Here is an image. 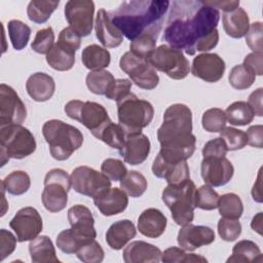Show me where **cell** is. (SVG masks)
Wrapping results in <instances>:
<instances>
[{
	"mask_svg": "<svg viewBox=\"0 0 263 263\" xmlns=\"http://www.w3.org/2000/svg\"><path fill=\"white\" fill-rule=\"evenodd\" d=\"M170 13L163 40L170 46L193 55L196 51H209L217 46V25L220 12L200 0H177L170 3Z\"/></svg>",
	"mask_w": 263,
	"mask_h": 263,
	"instance_id": "obj_1",
	"label": "cell"
},
{
	"mask_svg": "<svg viewBox=\"0 0 263 263\" xmlns=\"http://www.w3.org/2000/svg\"><path fill=\"white\" fill-rule=\"evenodd\" d=\"M170 3L166 0L123 1L108 14L111 23L130 41L141 35L158 38Z\"/></svg>",
	"mask_w": 263,
	"mask_h": 263,
	"instance_id": "obj_2",
	"label": "cell"
},
{
	"mask_svg": "<svg viewBox=\"0 0 263 263\" xmlns=\"http://www.w3.org/2000/svg\"><path fill=\"white\" fill-rule=\"evenodd\" d=\"M160 144L158 153L164 159L182 161L195 151L196 138L192 134V112L184 104H173L163 114V122L157 129Z\"/></svg>",
	"mask_w": 263,
	"mask_h": 263,
	"instance_id": "obj_3",
	"label": "cell"
},
{
	"mask_svg": "<svg viewBox=\"0 0 263 263\" xmlns=\"http://www.w3.org/2000/svg\"><path fill=\"white\" fill-rule=\"evenodd\" d=\"M42 135L57 160L68 159L83 143L82 133L75 126L59 119H50L42 126Z\"/></svg>",
	"mask_w": 263,
	"mask_h": 263,
	"instance_id": "obj_4",
	"label": "cell"
},
{
	"mask_svg": "<svg viewBox=\"0 0 263 263\" xmlns=\"http://www.w3.org/2000/svg\"><path fill=\"white\" fill-rule=\"evenodd\" d=\"M196 187L190 179L168 184L162 191L161 198L170 209L174 222L184 226L193 221Z\"/></svg>",
	"mask_w": 263,
	"mask_h": 263,
	"instance_id": "obj_5",
	"label": "cell"
},
{
	"mask_svg": "<svg viewBox=\"0 0 263 263\" xmlns=\"http://www.w3.org/2000/svg\"><path fill=\"white\" fill-rule=\"evenodd\" d=\"M116 103L118 122L126 136L139 134L151 123L154 108L150 102L141 100L135 93L129 92Z\"/></svg>",
	"mask_w": 263,
	"mask_h": 263,
	"instance_id": "obj_6",
	"label": "cell"
},
{
	"mask_svg": "<svg viewBox=\"0 0 263 263\" xmlns=\"http://www.w3.org/2000/svg\"><path fill=\"white\" fill-rule=\"evenodd\" d=\"M1 166L10 158L23 159L36 150L33 134L22 124L0 126Z\"/></svg>",
	"mask_w": 263,
	"mask_h": 263,
	"instance_id": "obj_7",
	"label": "cell"
},
{
	"mask_svg": "<svg viewBox=\"0 0 263 263\" xmlns=\"http://www.w3.org/2000/svg\"><path fill=\"white\" fill-rule=\"evenodd\" d=\"M64 110L68 117L79 121L97 139L106 125L112 121L105 107L96 102L72 100L65 105Z\"/></svg>",
	"mask_w": 263,
	"mask_h": 263,
	"instance_id": "obj_8",
	"label": "cell"
},
{
	"mask_svg": "<svg viewBox=\"0 0 263 263\" xmlns=\"http://www.w3.org/2000/svg\"><path fill=\"white\" fill-rule=\"evenodd\" d=\"M71 187V178L66 171L50 170L44 178V189L41 195L44 208L50 213L63 211L67 205L68 192Z\"/></svg>",
	"mask_w": 263,
	"mask_h": 263,
	"instance_id": "obj_9",
	"label": "cell"
},
{
	"mask_svg": "<svg viewBox=\"0 0 263 263\" xmlns=\"http://www.w3.org/2000/svg\"><path fill=\"white\" fill-rule=\"evenodd\" d=\"M148 62L155 70L163 72L172 79H184L190 71L189 61L182 50L162 44L155 48Z\"/></svg>",
	"mask_w": 263,
	"mask_h": 263,
	"instance_id": "obj_10",
	"label": "cell"
},
{
	"mask_svg": "<svg viewBox=\"0 0 263 263\" xmlns=\"http://www.w3.org/2000/svg\"><path fill=\"white\" fill-rule=\"evenodd\" d=\"M119 66L140 88L150 90L158 85L159 76L147 60L141 59L133 52L127 51L120 58Z\"/></svg>",
	"mask_w": 263,
	"mask_h": 263,
	"instance_id": "obj_11",
	"label": "cell"
},
{
	"mask_svg": "<svg viewBox=\"0 0 263 263\" xmlns=\"http://www.w3.org/2000/svg\"><path fill=\"white\" fill-rule=\"evenodd\" d=\"M70 178L74 191L92 198L111 187V180L109 178L103 173L86 165L74 168Z\"/></svg>",
	"mask_w": 263,
	"mask_h": 263,
	"instance_id": "obj_12",
	"label": "cell"
},
{
	"mask_svg": "<svg viewBox=\"0 0 263 263\" xmlns=\"http://www.w3.org/2000/svg\"><path fill=\"white\" fill-rule=\"evenodd\" d=\"M65 17L80 37L88 36L93 27L95 3L91 0H70L65 5Z\"/></svg>",
	"mask_w": 263,
	"mask_h": 263,
	"instance_id": "obj_13",
	"label": "cell"
},
{
	"mask_svg": "<svg viewBox=\"0 0 263 263\" xmlns=\"http://www.w3.org/2000/svg\"><path fill=\"white\" fill-rule=\"evenodd\" d=\"M27 109L16 91L5 83L0 84V126L22 124Z\"/></svg>",
	"mask_w": 263,
	"mask_h": 263,
	"instance_id": "obj_14",
	"label": "cell"
},
{
	"mask_svg": "<svg viewBox=\"0 0 263 263\" xmlns=\"http://www.w3.org/2000/svg\"><path fill=\"white\" fill-rule=\"evenodd\" d=\"M10 228L14 231L17 241L32 240L42 231V218L33 206H26L16 212L9 222Z\"/></svg>",
	"mask_w": 263,
	"mask_h": 263,
	"instance_id": "obj_15",
	"label": "cell"
},
{
	"mask_svg": "<svg viewBox=\"0 0 263 263\" xmlns=\"http://www.w3.org/2000/svg\"><path fill=\"white\" fill-rule=\"evenodd\" d=\"M200 172L205 184L212 187H220L231 180L234 167L225 156H204Z\"/></svg>",
	"mask_w": 263,
	"mask_h": 263,
	"instance_id": "obj_16",
	"label": "cell"
},
{
	"mask_svg": "<svg viewBox=\"0 0 263 263\" xmlns=\"http://www.w3.org/2000/svg\"><path fill=\"white\" fill-rule=\"evenodd\" d=\"M225 62L217 53H201L193 59L191 73L205 82L219 81L225 72Z\"/></svg>",
	"mask_w": 263,
	"mask_h": 263,
	"instance_id": "obj_17",
	"label": "cell"
},
{
	"mask_svg": "<svg viewBox=\"0 0 263 263\" xmlns=\"http://www.w3.org/2000/svg\"><path fill=\"white\" fill-rule=\"evenodd\" d=\"M177 240L185 251H194L202 246L211 245L215 240V232L208 226L189 223L179 230Z\"/></svg>",
	"mask_w": 263,
	"mask_h": 263,
	"instance_id": "obj_18",
	"label": "cell"
},
{
	"mask_svg": "<svg viewBox=\"0 0 263 263\" xmlns=\"http://www.w3.org/2000/svg\"><path fill=\"white\" fill-rule=\"evenodd\" d=\"M152 172L155 177L164 179L168 184L190 179V170L186 160L172 161L162 158L158 154L153 161Z\"/></svg>",
	"mask_w": 263,
	"mask_h": 263,
	"instance_id": "obj_19",
	"label": "cell"
},
{
	"mask_svg": "<svg viewBox=\"0 0 263 263\" xmlns=\"http://www.w3.org/2000/svg\"><path fill=\"white\" fill-rule=\"evenodd\" d=\"M150 141L142 133L127 135L119 154L124 161L130 165H138L144 162L150 153Z\"/></svg>",
	"mask_w": 263,
	"mask_h": 263,
	"instance_id": "obj_20",
	"label": "cell"
},
{
	"mask_svg": "<svg viewBox=\"0 0 263 263\" xmlns=\"http://www.w3.org/2000/svg\"><path fill=\"white\" fill-rule=\"evenodd\" d=\"M93 203L104 216H114L122 213L128 204L126 193L117 187L108 188L96 197Z\"/></svg>",
	"mask_w": 263,
	"mask_h": 263,
	"instance_id": "obj_21",
	"label": "cell"
},
{
	"mask_svg": "<svg viewBox=\"0 0 263 263\" xmlns=\"http://www.w3.org/2000/svg\"><path fill=\"white\" fill-rule=\"evenodd\" d=\"M95 30L97 38L106 48L117 47L123 41V35L111 23L109 14L104 8L99 9L97 12Z\"/></svg>",
	"mask_w": 263,
	"mask_h": 263,
	"instance_id": "obj_22",
	"label": "cell"
},
{
	"mask_svg": "<svg viewBox=\"0 0 263 263\" xmlns=\"http://www.w3.org/2000/svg\"><path fill=\"white\" fill-rule=\"evenodd\" d=\"M122 258L125 263H157L161 260V251L152 243L135 240L125 247Z\"/></svg>",
	"mask_w": 263,
	"mask_h": 263,
	"instance_id": "obj_23",
	"label": "cell"
},
{
	"mask_svg": "<svg viewBox=\"0 0 263 263\" xmlns=\"http://www.w3.org/2000/svg\"><path fill=\"white\" fill-rule=\"evenodd\" d=\"M68 221L71 228L80 235L93 239L97 237L95 219L90 210L83 204H75L68 210Z\"/></svg>",
	"mask_w": 263,
	"mask_h": 263,
	"instance_id": "obj_24",
	"label": "cell"
},
{
	"mask_svg": "<svg viewBox=\"0 0 263 263\" xmlns=\"http://www.w3.org/2000/svg\"><path fill=\"white\" fill-rule=\"evenodd\" d=\"M166 225V217L158 209H147L138 218V229L140 233L149 238H157L162 235Z\"/></svg>",
	"mask_w": 263,
	"mask_h": 263,
	"instance_id": "obj_25",
	"label": "cell"
},
{
	"mask_svg": "<svg viewBox=\"0 0 263 263\" xmlns=\"http://www.w3.org/2000/svg\"><path fill=\"white\" fill-rule=\"evenodd\" d=\"M26 89L28 95L34 101L45 102L53 96L55 83L50 75L43 72H37L28 78Z\"/></svg>",
	"mask_w": 263,
	"mask_h": 263,
	"instance_id": "obj_26",
	"label": "cell"
},
{
	"mask_svg": "<svg viewBox=\"0 0 263 263\" xmlns=\"http://www.w3.org/2000/svg\"><path fill=\"white\" fill-rule=\"evenodd\" d=\"M137 230L130 220H119L113 223L106 232V242L112 250H121L132 238L136 236Z\"/></svg>",
	"mask_w": 263,
	"mask_h": 263,
	"instance_id": "obj_27",
	"label": "cell"
},
{
	"mask_svg": "<svg viewBox=\"0 0 263 263\" xmlns=\"http://www.w3.org/2000/svg\"><path fill=\"white\" fill-rule=\"evenodd\" d=\"M222 22L224 31L232 38H241L246 36L250 28L249 15L241 7L224 12L222 15Z\"/></svg>",
	"mask_w": 263,
	"mask_h": 263,
	"instance_id": "obj_28",
	"label": "cell"
},
{
	"mask_svg": "<svg viewBox=\"0 0 263 263\" xmlns=\"http://www.w3.org/2000/svg\"><path fill=\"white\" fill-rule=\"evenodd\" d=\"M29 252L33 263H59L54 246L46 235H40L29 243Z\"/></svg>",
	"mask_w": 263,
	"mask_h": 263,
	"instance_id": "obj_29",
	"label": "cell"
},
{
	"mask_svg": "<svg viewBox=\"0 0 263 263\" xmlns=\"http://www.w3.org/2000/svg\"><path fill=\"white\" fill-rule=\"evenodd\" d=\"M81 61L84 67L91 71L104 70L110 65V52L98 44L87 45L81 53Z\"/></svg>",
	"mask_w": 263,
	"mask_h": 263,
	"instance_id": "obj_30",
	"label": "cell"
},
{
	"mask_svg": "<svg viewBox=\"0 0 263 263\" xmlns=\"http://www.w3.org/2000/svg\"><path fill=\"white\" fill-rule=\"evenodd\" d=\"M47 64L57 71H68L75 63V51L57 42L46 54Z\"/></svg>",
	"mask_w": 263,
	"mask_h": 263,
	"instance_id": "obj_31",
	"label": "cell"
},
{
	"mask_svg": "<svg viewBox=\"0 0 263 263\" xmlns=\"http://www.w3.org/2000/svg\"><path fill=\"white\" fill-rule=\"evenodd\" d=\"M227 262H238V263H251V262H262V254L257 246L252 240L242 239L235 243L232 249V255L227 259Z\"/></svg>",
	"mask_w": 263,
	"mask_h": 263,
	"instance_id": "obj_32",
	"label": "cell"
},
{
	"mask_svg": "<svg viewBox=\"0 0 263 263\" xmlns=\"http://www.w3.org/2000/svg\"><path fill=\"white\" fill-rule=\"evenodd\" d=\"M115 78L111 72L106 70L91 71L86 75L85 82L87 88L95 95L105 96L110 89Z\"/></svg>",
	"mask_w": 263,
	"mask_h": 263,
	"instance_id": "obj_33",
	"label": "cell"
},
{
	"mask_svg": "<svg viewBox=\"0 0 263 263\" xmlns=\"http://www.w3.org/2000/svg\"><path fill=\"white\" fill-rule=\"evenodd\" d=\"M60 1H30L27 7V14L30 21L36 24H43L48 21L51 13L58 8Z\"/></svg>",
	"mask_w": 263,
	"mask_h": 263,
	"instance_id": "obj_34",
	"label": "cell"
},
{
	"mask_svg": "<svg viewBox=\"0 0 263 263\" xmlns=\"http://www.w3.org/2000/svg\"><path fill=\"white\" fill-rule=\"evenodd\" d=\"M226 118L231 125H247L254 119V112L247 102L237 101L229 105L225 111Z\"/></svg>",
	"mask_w": 263,
	"mask_h": 263,
	"instance_id": "obj_35",
	"label": "cell"
},
{
	"mask_svg": "<svg viewBox=\"0 0 263 263\" xmlns=\"http://www.w3.org/2000/svg\"><path fill=\"white\" fill-rule=\"evenodd\" d=\"M1 185L9 194L22 195L29 190L31 179L24 171H13L1 181Z\"/></svg>",
	"mask_w": 263,
	"mask_h": 263,
	"instance_id": "obj_36",
	"label": "cell"
},
{
	"mask_svg": "<svg viewBox=\"0 0 263 263\" xmlns=\"http://www.w3.org/2000/svg\"><path fill=\"white\" fill-rule=\"evenodd\" d=\"M95 239V238H93ZM91 240L90 238H86L72 228L65 229L61 231L57 236V247L66 254H76L78 249L85 242Z\"/></svg>",
	"mask_w": 263,
	"mask_h": 263,
	"instance_id": "obj_37",
	"label": "cell"
},
{
	"mask_svg": "<svg viewBox=\"0 0 263 263\" xmlns=\"http://www.w3.org/2000/svg\"><path fill=\"white\" fill-rule=\"evenodd\" d=\"M120 188L132 197H140L147 189V180L138 171H129L119 181Z\"/></svg>",
	"mask_w": 263,
	"mask_h": 263,
	"instance_id": "obj_38",
	"label": "cell"
},
{
	"mask_svg": "<svg viewBox=\"0 0 263 263\" xmlns=\"http://www.w3.org/2000/svg\"><path fill=\"white\" fill-rule=\"evenodd\" d=\"M219 214L228 219H239L243 212L240 197L235 193H226L220 196L218 202Z\"/></svg>",
	"mask_w": 263,
	"mask_h": 263,
	"instance_id": "obj_39",
	"label": "cell"
},
{
	"mask_svg": "<svg viewBox=\"0 0 263 263\" xmlns=\"http://www.w3.org/2000/svg\"><path fill=\"white\" fill-rule=\"evenodd\" d=\"M8 35L15 50L24 49L31 36V28L20 20H11L7 25Z\"/></svg>",
	"mask_w": 263,
	"mask_h": 263,
	"instance_id": "obj_40",
	"label": "cell"
},
{
	"mask_svg": "<svg viewBox=\"0 0 263 263\" xmlns=\"http://www.w3.org/2000/svg\"><path fill=\"white\" fill-rule=\"evenodd\" d=\"M256 76L242 64L234 66L229 73L228 80L230 85L235 89H247L253 85Z\"/></svg>",
	"mask_w": 263,
	"mask_h": 263,
	"instance_id": "obj_41",
	"label": "cell"
},
{
	"mask_svg": "<svg viewBox=\"0 0 263 263\" xmlns=\"http://www.w3.org/2000/svg\"><path fill=\"white\" fill-rule=\"evenodd\" d=\"M99 140L110 146L114 149H120L126 139V135L123 130V128L119 125V123H114L111 121L109 124L106 125V127L103 129V132L98 137Z\"/></svg>",
	"mask_w": 263,
	"mask_h": 263,
	"instance_id": "obj_42",
	"label": "cell"
},
{
	"mask_svg": "<svg viewBox=\"0 0 263 263\" xmlns=\"http://www.w3.org/2000/svg\"><path fill=\"white\" fill-rule=\"evenodd\" d=\"M227 118L225 111L220 108L208 109L201 118V124L205 132L219 133L225 127Z\"/></svg>",
	"mask_w": 263,
	"mask_h": 263,
	"instance_id": "obj_43",
	"label": "cell"
},
{
	"mask_svg": "<svg viewBox=\"0 0 263 263\" xmlns=\"http://www.w3.org/2000/svg\"><path fill=\"white\" fill-rule=\"evenodd\" d=\"M161 261L164 263H190V262H208V260L196 254H189L186 253L184 249L177 248V247H171L166 250H164L163 253H161Z\"/></svg>",
	"mask_w": 263,
	"mask_h": 263,
	"instance_id": "obj_44",
	"label": "cell"
},
{
	"mask_svg": "<svg viewBox=\"0 0 263 263\" xmlns=\"http://www.w3.org/2000/svg\"><path fill=\"white\" fill-rule=\"evenodd\" d=\"M219 194L212 186L205 184L195 191V206L205 211H212L218 208Z\"/></svg>",
	"mask_w": 263,
	"mask_h": 263,
	"instance_id": "obj_45",
	"label": "cell"
},
{
	"mask_svg": "<svg viewBox=\"0 0 263 263\" xmlns=\"http://www.w3.org/2000/svg\"><path fill=\"white\" fill-rule=\"evenodd\" d=\"M156 40L154 36L151 35H141L129 43L130 52H133L135 55L147 60L152 54V52L156 48Z\"/></svg>",
	"mask_w": 263,
	"mask_h": 263,
	"instance_id": "obj_46",
	"label": "cell"
},
{
	"mask_svg": "<svg viewBox=\"0 0 263 263\" xmlns=\"http://www.w3.org/2000/svg\"><path fill=\"white\" fill-rule=\"evenodd\" d=\"M77 258L84 263H100L103 261L105 253L96 239L83 243L76 252Z\"/></svg>",
	"mask_w": 263,
	"mask_h": 263,
	"instance_id": "obj_47",
	"label": "cell"
},
{
	"mask_svg": "<svg viewBox=\"0 0 263 263\" xmlns=\"http://www.w3.org/2000/svg\"><path fill=\"white\" fill-rule=\"evenodd\" d=\"M219 133L226 144L227 150L235 151L242 149L248 143L247 135L241 129H237L232 126H225Z\"/></svg>",
	"mask_w": 263,
	"mask_h": 263,
	"instance_id": "obj_48",
	"label": "cell"
},
{
	"mask_svg": "<svg viewBox=\"0 0 263 263\" xmlns=\"http://www.w3.org/2000/svg\"><path fill=\"white\" fill-rule=\"evenodd\" d=\"M54 42V33L51 27L38 30L34 40L31 43V48L40 54H47L52 48Z\"/></svg>",
	"mask_w": 263,
	"mask_h": 263,
	"instance_id": "obj_49",
	"label": "cell"
},
{
	"mask_svg": "<svg viewBox=\"0 0 263 263\" xmlns=\"http://www.w3.org/2000/svg\"><path fill=\"white\" fill-rule=\"evenodd\" d=\"M218 233L225 241H233L241 233V224L237 219H228L222 217L218 221Z\"/></svg>",
	"mask_w": 263,
	"mask_h": 263,
	"instance_id": "obj_50",
	"label": "cell"
},
{
	"mask_svg": "<svg viewBox=\"0 0 263 263\" xmlns=\"http://www.w3.org/2000/svg\"><path fill=\"white\" fill-rule=\"evenodd\" d=\"M102 173L111 181H120L127 173L123 161L115 158H107L101 164Z\"/></svg>",
	"mask_w": 263,
	"mask_h": 263,
	"instance_id": "obj_51",
	"label": "cell"
},
{
	"mask_svg": "<svg viewBox=\"0 0 263 263\" xmlns=\"http://www.w3.org/2000/svg\"><path fill=\"white\" fill-rule=\"evenodd\" d=\"M262 32L263 27L261 22H255L250 25L249 31L246 34V43L253 52L262 53Z\"/></svg>",
	"mask_w": 263,
	"mask_h": 263,
	"instance_id": "obj_52",
	"label": "cell"
},
{
	"mask_svg": "<svg viewBox=\"0 0 263 263\" xmlns=\"http://www.w3.org/2000/svg\"><path fill=\"white\" fill-rule=\"evenodd\" d=\"M132 82L128 79H115L105 97L109 100L118 102L130 92Z\"/></svg>",
	"mask_w": 263,
	"mask_h": 263,
	"instance_id": "obj_53",
	"label": "cell"
},
{
	"mask_svg": "<svg viewBox=\"0 0 263 263\" xmlns=\"http://www.w3.org/2000/svg\"><path fill=\"white\" fill-rule=\"evenodd\" d=\"M58 42L76 52L80 48L81 37L72 28L67 27L60 32Z\"/></svg>",
	"mask_w": 263,
	"mask_h": 263,
	"instance_id": "obj_54",
	"label": "cell"
},
{
	"mask_svg": "<svg viewBox=\"0 0 263 263\" xmlns=\"http://www.w3.org/2000/svg\"><path fill=\"white\" fill-rule=\"evenodd\" d=\"M17 238L8 230L1 229L0 230V260L3 261L6 257H8L16 247Z\"/></svg>",
	"mask_w": 263,
	"mask_h": 263,
	"instance_id": "obj_55",
	"label": "cell"
},
{
	"mask_svg": "<svg viewBox=\"0 0 263 263\" xmlns=\"http://www.w3.org/2000/svg\"><path fill=\"white\" fill-rule=\"evenodd\" d=\"M227 147L224 140L220 138H215L208 141L202 148V155L204 156H226Z\"/></svg>",
	"mask_w": 263,
	"mask_h": 263,
	"instance_id": "obj_56",
	"label": "cell"
},
{
	"mask_svg": "<svg viewBox=\"0 0 263 263\" xmlns=\"http://www.w3.org/2000/svg\"><path fill=\"white\" fill-rule=\"evenodd\" d=\"M245 67H247L255 76H261L263 73V54L252 52L243 59Z\"/></svg>",
	"mask_w": 263,
	"mask_h": 263,
	"instance_id": "obj_57",
	"label": "cell"
},
{
	"mask_svg": "<svg viewBox=\"0 0 263 263\" xmlns=\"http://www.w3.org/2000/svg\"><path fill=\"white\" fill-rule=\"evenodd\" d=\"M247 139L250 146L255 148H262L263 145V126L261 124L252 125L248 128L247 133Z\"/></svg>",
	"mask_w": 263,
	"mask_h": 263,
	"instance_id": "obj_58",
	"label": "cell"
},
{
	"mask_svg": "<svg viewBox=\"0 0 263 263\" xmlns=\"http://www.w3.org/2000/svg\"><path fill=\"white\" fill-rule=\"evenodd\" d=\"M262 98H263V88L259 87L255 91H253L248 100V104L254 112V115L261 117L263 115V107H262Z\"/></svg>",
	"mask_w": 263,
	"mask_h": 263,
	"instance_id": "obj_59",
	"label": "cell"
},
{
	"mask_svg": "<svg viewBox=\"0 0 263 263\" xmlns=\"http://www.w3.org/2000/svg\"><path fill=\"white\" fill-rule=\"evenodd\" d=\"M206 3L217 9H222L224 12H228L239 7V1H206Z\"/></svg>",
	"mask_w": 263,
	"mask_h": 263,
	"instance_id": "obj_60",
	"label": "cell"
},
{
	"mask_svg": "<svg viewBox=\"0 0 263 263\" xmlns=\"http://www.w3.org/2000/svg\"><path fill=\"white\" fill-rule=\"evenodd\" d=\"M261 168L259 171V174H258V178H257V181L256 183L254 184L253 186V189H252V196H253V199L258 201V202H262V195H261Z\"/></svg>",
	"mask_w": 263,
	"mask_h": 263,
	"instance_id": "obj_61",
	"label": "cell"
},
{
	"mask_svg": "<svg viewBox=\"0 0 263 263\" xmlns=\"http://www.w3.org/2000/svg\"><path fill=\"white\" fill-rule=\"evenodd\" d=\"M262 214L263 213H258L252 220L251 222V227L257 231L260 235L262 234Z\"/></svg>",
	"mask_w": 263,
	"mask_h": 263,
	"instance_id": "obj_62",
	"label": "cell"
}]
</instances>
